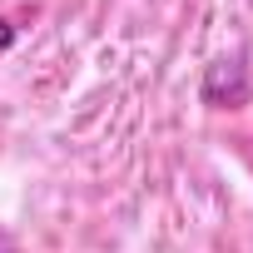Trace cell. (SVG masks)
I'll list each match as a JSON object with an SVG mask.
<instances>
[{"label":"cell","mask_w":253,"mask_h":253,"mask_svg":"<svg viewBox=\"0 0 253 253\" xmlns=\"http://www.w3.org/2000/svg\"><path fill=\"white\" fill-rule=\"evenodd\" d=\"M10 45H15V25H10V20H0V55H5Z\"/></svg>","instance_id":"1"}]
</instances>
